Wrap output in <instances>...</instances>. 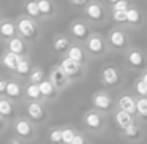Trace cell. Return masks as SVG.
<instances>
[{"mask_svg":"<svg viewBox=\"0 0 147 144\" xmlns=\"http://www.w3.org/2000/svg\"><path fill=\"white\" fill-rule=\"evenodd\" d=\"M60 67H62V70L65 71L67 76H74V74L79 73V62L73 60V59H70V57L63 59Z\"/></svg>","mask_w":147,"mask_h":144,"instance_id":"6da1fadb","label":"cell"},{"mask_svg":"<svg viewBox=\"0 0 147 144\" xmlns=\"http://www.w3.org/2000/svg\"><path fill=\"white\" fill-rule=\"evenodd\" d=\"M119 106L122 108V111L128 112V114H131V116L138 111V109H136V101H134L130 95H123V97H122V98L119 100Z\"/></svg>","mask_w":147,"mask_h":144,"instance_id":"7a4b0ae2","label":"cell"},{"mask_svg":"<svg viewBox=\"0 0 147 144\" xmlns=\"http://www.w3.org/2000/svg\"><path fill=\"white\" fill-rule=\"evenodd\" d=\"M18 29H19V32L22 33L24 37H33L35 35V26H33V22L30 19H21L19 24H18Z\"/></svg>","mask_w":147,"mask_h":144,"instance_id":"3957f363","label":"cell"},{"mask_svg":"<svg viewBox=\"0 0 147 144\" xmlns=\"http://www.w3.org/2000/svg\"><path fill=\"white\" fill-rule=\"evenodd\" d=\"M115 122H117L119 127H122L125 130V128H128L130 125H133V116L125 112V111H119L117 114H115Z\"/></svg>","mask_w":147,"mask_h":144,"instance_id":"277c9868","label":"cell"},{"mask_svg":"<svg viewBox=\"0 0 147 144\" xmlns=\"http://www.w3.org/2000/svg\"><path fill=\"white\" fill-rule=\"evenodd\" d=\"M103 81H105L106 84H109V86H114V84H117L119 81V73L115 68L112 67H108L103 70Z\"/></svg>","mask_w":147,"mask_h":144,"instance_id":"5b68a950","label":"cell"},{"mask_svg":"<svg viewBox=\"0 0 147 144\" xmlns=\"http://www.w3.org/2000/svg\"><path fill=\"white\" fill-rule=\"evenodd\" d=\"M14 128H16V133L22 138H29L30 135H32V127H30V124L27 120H24V119L18 120L16 125H14Z\"/></svg>","mask_w":147,"mask_h":144,"instance_id":"8992f818","label":"cell"},{"mask_svg":"<svg viewBox=\"0 0 147 144\" xmlns=\"http://www.w3.org/2000/svg\"><path fill=\"white\" fill-rule=\"evenodd\" d=\"M21 60H22L21 55L14 54V52H8V54L3 57V65L7 68H10V70H16L18 65L21 64Z\"/></svg>","mask_w":147,"mask_h":144,"instance_id":"52a82bcc","label":"cell"},{"mask_svg":"<svg viewBox=\"0 0 147 144\" xmlns=\"http://www.w3.org/2000/svg\"><path fill=\"white\" fill-rule=\"evenodd\" d=\"M65 81H67V74H65V71L62 70V67L55 68V70H52L51 73V82L55 84V86H63Z\"/></svg>","mask_w":147,"mask_h":144,"instance_id":"ba28073f","label":"cell"},{"mask_svg":"<svg viewBox=\"0 0 147 144\" xmlns=\"http://www.w3.org/2000/svg\"><path fill=\"white\" fill-rule=\"evenodd\" d=\"M93 105L98 109H109L111 108V98L105 93H98V95L93 97Z\"/></svg>","mask_w":147,"mask_h":144,"instance_id":"9c48e42d","label":"cell"},{"mask_svg":"<svg viewBox=\"0 0 147 144\" xmlns=\"http://www.w3.org/2000/svg\"><path fill=\"white\" fill-rule=\"evenodd\" d=\"M27 112H29V116L33 120H40V119L45 117V116H43V108H41L40 103H30L29 108H27Z\"/></svg>","mask_w":147,"mask_h":144,"instance_id":"30bf717a","label":"cell"},{"mask_svg":"<svg viewBox=\"0 0 147 144\" xmlns=\"http://www.w3.org/2000/svg\"><path fill=\"white\" fill-rule=\"evenodd\" d=\"M101 117H100V114H96V112H89V114L86 116V125L90 128H95V130H98L100 127H101Z\"/></svg>","mask_w":147,"mask_h":144,"instance_id":"8fae6325","label":"cell"},{"mask_svg":"<svg viewBox=\"0 0 147 144\" xmlns=\"http://www.w3.org/2000/svg\"><path fill=\"white\" fill-rule=\"evenodd\" d=\"M87 46H89V49L93 52V54H100V52H103V48H105L103 40L100 38V37H92V38L89 40V43H87Z\"/></svg>","mask_w":147,"mask_h":144,"instance_id":"7c38bea8","label":"cell"},{"mask_svg":"<svg viewBox=\"0 0 147 144\" xmlns=\"http://www.w3.org/2000/svg\"><path fill=\"white\" fill-rule=\"evenodd\" d=\"M14 114V108L13 103L8 101L5 98H0V116H5V117H11Z\"/></svg>","mask_w":147,"mask_h":144,"instance_id":"4fadbf2b","label":"cell"},{"mask_svg":"<svg viewBox=\"0 0 147 144\" xmlns=\"http://www.w3.org/2000/svg\"><path fill=\"white\" fill-rule=\"evenodd\" d=\"M87 14H89V18L98 21V19H101V16H103V10L98 3H90L89 7H87Z\"/></svg>","mask_w":147,"mask_h":144,"instance_id":"5bb4252c","label":"cell"},{"mask_svg":"<svg viewBox=\"0 0 147 144\" xmlns=\"http://www.w3.org/2000/svg\"><path fill=\"white\" fill-rule=\"evenodd\" d=\"M109 40H111V45L115 46V48H122L125 45V35L122 32H119V30H114L111 33V37H109Z\"/></svg>","mask_w":147,"mask_h":144,"instance_id":"9a60e30c","label":"cell"},{"mask_svg":"<svg viewBox=\"0 0 147 144\" xmlns=\"http://www.w3.org/2000/svg\"><path fill=\"white\" fill-rule=\"evenodd\" d=\"M71 32H73V35L76 37V38H84V37L87 35V27L84 26L82 22H74L73 26H71Z\"/></svg>","mask_w":147,"mask_h":144,"instance_id":"2e32d148","label":"cell"},{"mask_svg":"<svg viewBox=\"0 0 147 144\" xmlns=\"http://www.w3.org/2000/svg\"><path fill=\"white\" fill-rule=\"evenodd\" d=\"M8 48H10V52H14V54L21 55V52L24 51V43L19 38H13L10 41V45H8Z\"/></svg>","mask_w":147,"mask_h":144,"instance_id":"e0dca14e","label":"cell"},{"mask_svg":"<svg viewBox=\"0 0 147 144\" xmlns=\"http://www.w3.org/2000/svg\"><path fill=\"white\" fill-rule=\"evenodd\" d=\"M40 86V90H41V95L43 97H51L52 93H54V84L51 82V81H43V82L38 84Z\"/></svg>","mask_w":147,"mask_h":144,"instance_id":"ac0fdd59","label":"cell"},{"mask_svg":"<svg viewBox=\"0 0 147 144\" xmlns=\"http://www.w3.org/2000/svg\"><path fill=\"white\" fill-rule=\"evenodd\" d=\"M128 62H130L133 67H141L144 62V57L139 51H131L130 55H128Z\"/></svg>","mask_w":147,"mask_h":144,"instance_id":"d6986e66","label":"cell"},{"mask_svg":"<svg viewBox=\"0 0 147 144\" xmlns=\"http://www.w3.org/2000/svg\"><path fill=\"white\" fill-rule=\"evenodd\" d=\"M68 57L70 59H73V60H76V62H82V59H84V54H82V49L81 48H78V46H71L70 49H68Z\"/></svg>","mask_w":147,"mask_h":144,"instance_id":"ffe728a7","label":"cell"},{"mask_svg":"<svg viewBox=\"0 0 147 144\" xmlns=\"http://www.w3.org/2000/svg\"><path fill=\"white\" fill-rule=\"evenodd\" d=\"M7 95L11 97V98H18L21 95V87L18 86L16 82H8L7 86Z\"/></svg>","mask_w":147,"mask_h":144,"instance_id":"44dd1931","label":"cell"},{"mask_svg":"<svg viewBox=\"0 0 147 144\" xmlns=\"http://www.w3.org/2000/svg\"><path fill=\"white\" fill-rule=\"evenodd\" d=\"M26 10H27V13H29L32 18H36L38 14H41L40 7H38V2H29V3L26 5Z\"/></svg>","mask_w":147,"mask_h":144,"instance_id":"7402d4cb","label":"cell"},{"mask_svg":"<svg viewBox=\"0 0 147 144\" xmlns=\"http://www.w3.org/2000/svg\"><path fill=\"white\" fill-rule=\"evenodd\" d=\"M14 26L11 22H3L2 26H0V33L3 37H13L14 35Z\"/></svg>","mask_w":147,"mask_h":144,"instance_id":"603a6c76","label":"cell"},{"mask_svg":"<svg viewBox=\"0 0 147 144\" xmlns=\"http://www.w3.org/2000/svg\"><path fill=\"white\" fill-rule=\"evenodd\" d=\"M27 95L30 97V98L36 100L41 97V90H40V86L38 84H30L29 87H27Z\"/></svg>","mask_w":147,"mask_h":144,"instance_id":"cb8c5ba5","label":"cell"},{"mask_svg":"<svg viewBox=\"0 0 147 144\" xmlns=\"http://www.w3.org/2000/svg\"><path fill=\"white\" fill-rule=\"evenodd\" d=\"M136 109L142 117H147V98L146 97H142V98H139L136 101Z\"/></svg>","mask_w":147,"mask_h":144,"instance_id":"d4e9b609","label":"cell"},{"mask_svg":"<svg viewBox=\"0 0 147 144\" xmlns=\"http://www.w3.org/2000/svg\"><path fill=\"white\" fill-rule=\"evenodd\" d=\"M127 16H128V22H131V24H138L139 19H141L139 11L134 10V8H130V10L127 11Z\"/></svg>","mask_w":147,"mask_h":144,"instance_id":"484cf974","label":"cell"},{"mask_svg":"<svg viewBox=\"0 0 147 144\" xmlns=\"http://www.w3.org/2000/svg\"><path fill=\"white\" fill-rule=\"evenodd\" d=\"M49 139H51V143H54V144L63 143V133H62V130H52L51 135H49Z\"/></svg>","mask_w":147,"mask_h":144,"instance_id":"4316f807","label":"cell"},{"mask_svg":"<svg viewBox=\"0 0 147 144\" xmlns=\"http://www.w3.org/2000/svg\"><path fill=\"white\" fill-rule=\"evenodd\" d=\"M38 7H40V11L43 14H49L52 11V5L49 0H38Z\"/></svg>","mask_w":147,"mask_h":144,"instance_id":"83f0119b","label":"cell"},{"mask_svg":"<svg viewBox=\"0 0 147 144\" xmlns=\"http://www.w3.org/2000/svg\"><path fill=\"white\" fill-rule=\"evenodd\" d=\"M54 48H55V51H65V49L68 48V40L63 38V37L57 38L54 41Z\"/></svg>","mask_w":147,"mask_h":144,"instance_id":"f1b7e54d","label":"cell"},{"mask_svg":"<svg viewBox=\"0 0 147 144\" xmlns=\"http://www.w3.org/2000/svg\"><path fill=\"white\" fill-rule=\"evenodd\" d=\"M16 71H18L19 74H22V76L29 74V73H30V65H29V62H27V60H21V64L18 65Z\"/></svg>","mask_w":147,"mask_h":144,"instance_id":"f546056e","label":"cell"},{"mask_svg":"<svg viewBox=\"0 0 147 144\" xmlns=\"http://www.w3.org/2000/svg\"><path fill=\"white\" fill-rule=\"evenodd\" d=\"M62 133H63V143L65 144H71L74 139V136H76L71 128H65V130H62Z\"/></svg>","mask_w":147,"mask_h":144,"instance_id":"4dcf8cb0","label":"cell"},{"mask_svg":"<svg viewBox=\"0 0 147 144\" xmlns=\"http://www.w3.org/2000/svg\"><path fill=\"white\" fill-rule=\"evenodd\" d=\"M125 135H127L128 138H138L139 136V128L133 124V125H130L128 128H125Z\"/></svg>","mask_w":147,"mask_h":144,"instance_id":"1f68e13d","label":"cell"},{"mask_svg":"<svg viewBox=\"0 0 147 144\" xmlns=\"http://www.w3.org/2000/svg\"><path fill=\"white\" fill-rule=\"evenodd\" d=\"M30 79H32V82L33 84H40V82H43V71L41 70H35L32 74H30Z\"/></svg>","mask_w":147,"mask_h":144,"instance_id":"d6a6232c","label":"cell"},{"mask_svg":"<svg viewBox=\"0 0 147 144\" xmlns=\"http://www.w3.org/2000/svg\"><path fill=\"white\" fill-rule=\"evenodd\" d=\"M136 92L142 97H147V84L144 81H138L136 82Z\"/></svg>","mask_w":147,"mask_h":144,"instance_id":"836d02e7","label":"cell"},{"mask_svg":"<svg viewBox=\"0 0 147 144\" xmlns=\"http://www.w3.org/2000/svg\"><path fill=\"white\" fill-rule=\"evenodd\" d=\"M114 21L117 22H127L128 21V16H127V11H114Z\"/></svg>","mask_w":147,"mask_h":144,"instance_id":"e575fe53","label":"cell"},{"mask_svg":"<svg viewBox=\"0 0 147 144\" xmlns=\"http://www.w3.org/2000/svg\"><path fill=\"white\" fill-rule=\"evenodd\" d=\"M128 3L125 0H119L117 3H114V11H128Z\"/></svg>","mask_w":147,"mask_h":144,"instance_id":"d590c367","label":"cell"},{"mask_svg":"<svg viewBox=\"0 0 147 144\" xmlns=\"http://www.w3.org/2000/svg\"><path fill=\"white\" fill-rule=\"evenodd\" d=\"M71 144H86V141H84V138L81 136V135H76L74 136V139H73V143Z\"/></svg>","mask_w":147,"mask_h":144,"instance_id":"8d00e7d4","label":"cell"},{"mask_svg":"<svg viewBox=\"0 0 147 144\" xmlns=\"http://www.w3.org/2000/svg\"><path fill=\"white\" fill-rule=\"evenodd\" d=\"M7 86H8V82H5L3 79L0 81V92H7Z\"/></svg>","mask_w":147,"mask_h":144,"instance_id":"74e56055","label":"cell"},{"mask_svg":"<svg viewBox=\"0 0 147 144\" xmlns=\"http://www.w3.org/2000/svg\"><path fill=\"white\" fill-rule=\"evenodd\" d=\"M86 0H73V3H76V5H82Z\"/></svg>","mask_w":147,"mask_h":144,"instance_id":"f35d334b","label":"cell"},{"mask_svg":"<svg viewBox=\"0 0 147 144\" xmlns=\"http://www.w3.org/2000/svg\"><path fill=\"white\" fill-rule=\"evenodd\" d=\"M142 81H144V82L147 84V73H144V78H142Z\"/></svg>","mask_w":147,"mask_h":144,"instance_id":"ab89813d","label":"cell"},{"mask_svg":"<svg viewBox=\"0 0 147 144\" xmlns=\"http://www.w3.org/2000/svg\"><path fill=\"white\" fill-rule=\"evenodd\" d=\"M108 2H111V3H117L119 0H108Z\"/></svg>","mask_w":147,"mask_h":144,"instance_id":"60d3db41","label":"cell"},{"mask_svg":"<svg viewBox=\"0 0 147 144\" xmlns=\"http://www.w3.org/2000/svg\"><path fill=\"white\" fill-rule=\"evenodd\" d=\"M10 144H21V143H19V141H11Z\"/></svg>","mask_w":147,"mask_h":144,"instance_id":"b9f144b4","label":"cell"},{"mask_svg":"<svg viewBox=\"0 0 147 144\" xmlns=\"http://www.w3.org/2000/svg\"><path fill=\"white\" fill-rule=\"evenodd\" d=\"M0 125H2V116H0Z\"/></svg>","mask_w":147,"mask_h":144,"instance_id":"7bdbcfd3","label":"cell"}]
</instances>
